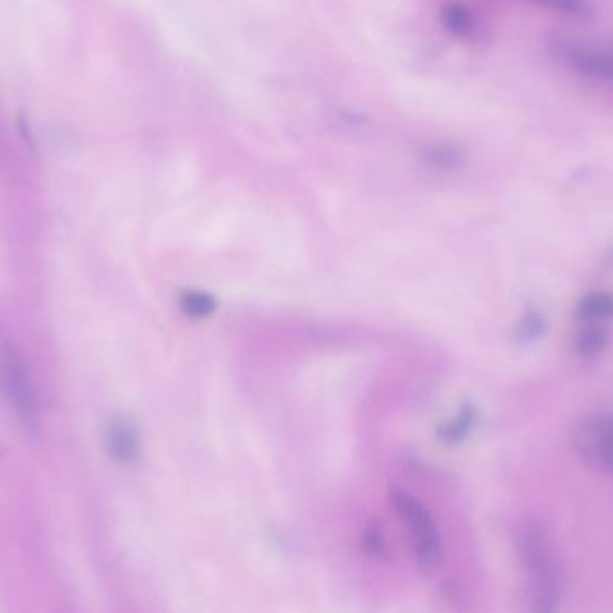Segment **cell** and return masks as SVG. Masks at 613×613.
Instances as JSON below:
<instances>
[{
  "mask_svg": "<svg viewBox=\"0 0 613 613\" xmlns=\"http://www.w3.org/2000/svg\"><path fill=\"white\" fill-rule=\"evenodd\" d=\"M522 558L531 576L536 613H554L560 599V578L551 540L540 526H529L520 540Z\"/></svg>",
  "mask_w": 613,
  "mask_h": 613,
  "instance_id": "obj_1",
  "label": "cell"
},
{
  "mask_svg": "<svg viewBox=\"0 0 613 613\" xmlns=\"http://www.w3.org/2000/svg\"><path fill=\"white\" fill-rule=\"evenodd\" d=\"M178 305H180V311L190 320H205L217 311L219 303H217L216 296L208 291L189 289L180 294Z\"/></svg>",
  "mask_w": 613,
  "mask_h": 613,
  "instance_id": "obj_8",
  "label": "cell"
},
{
  "mask_svg": "<svg viewBox=\"0 0 613 613\" xmlns=\"http://www.w3.org/2000/svg\"><path fill=\"white\" fill-rule=\"evenodd\" d=\"M533 2L545 8L554 9V11H562L567 15H576V17L587 13V6L583 0H533Z\"/></svg>",
  "mask_w": 613,
  "mask_h": 613,
  "instance_id": "obj_13",
  "label": "cell"
},
{
  "mask_svg": "<svg viewBox=\"0 0 613 613\" xmlns=\"http://www.w3.org/2000/svg\"><path fill=\"white\" fill-rule=\"evenodd\" d=\"M106 447L117 463L130 465L139 456V431L128 416H115L106 429Z\"/></svg>",
  "mask_w": 613,
  "mask_h": 613,
  "instance_id": "obj_6",
  "label": "cell"
},
{
  "mask_svg": "<svg viewBox=\"0 0 613 613\" xmlns=\"http://www.w3.org/2000/svg\"><path fill=\"white\" fill-rule=\"evenodd\" d=\"M578 318L590 323L613 318V294L594 293L585 296L578 305Z\"/></svg>",
  "mask_w": 613,
  "mask_h": 613,
  "instance_id": "obj_9",
  "label": "cell"
},
{
  "mask_svg": "<svg viewBox=\"0 0 613 613\" xmlns=\"http://www.w3.org/2000/svg\"><path fill=\"white\" fill-rule=\"evenodd\" d=\"M562 58L583 76L613 83V51L569 44L563 45Z\"/></svg>",
  "mask_w": 613,
  "mask_h": 613,
  "instance_id": "obj_5",
  "label": "cell"
},
{
  "mask_svg": "<svg viewBox=\"0 0 613 613\" xmlns=\"http://www.w3.org/2000/svg\"><path fill=\"white\" fill-rule=\"evenodd\" d=\"M364 545L375 556H380V554L384 553V542H382V536H380L379 531H368L366 536H364Z\"/></svg>",
  "mask_w": 613,
  "mask_h": 613,
  "instance_id": "obj_14",
  "label": "cell"
},
{
  "mask_svg": "<svg viewBox=\"0 0 613 613\" xmlns=\"http://www.w3.org/2000/svg\"><path fill=\"white\" fill-rule=\"evenodd\" d=\"M574 441L588 463L603 468L613 477V415L588 418L579 425Z\"/></svg>",
  "mask_w": 613,
  "mask_h": 613,
  "instance_id": "obj_4",
  "label": "cell"
},
{
  "mask_svg": "<svg viewBox=\"0 0 613 613\" xmlns=\"http://www.w3.org/2000/svg\"><path fill=\"white\" fill-rule=\"evenodd\" d=\"M545 321L538 312L529 311L520 318L519 325H517V337L524 343H531L536 341L538 337L544 336Z\"/></svg>",
  "mask_w": 613,
  "mask_h": 613,
  "instance_id": "obj_11",
  "label": "cell"
},
{
  "mask_svg": "<svg viewBox=\"0 0 613 613\" xmlns=\"http://www.w3.org/2000/svg\"><path fill=\"white\" fill-rule=\"evenodd\" d=\"M606 332L599 329L596 325H588L585 329L579 330L576 337V352L581 359L592 361L597 355L605 350Z\"/></svg>",
  "mask_w": 613,
  "mask_h": 613,
  "instance_id": "obj_10",
  "label": "cell"
},
{
  "mask_svg": "<svg viewBox=\"0 0 613 613\" xmlns=\"http://www.w3.org/2000/svg\"><path fill=\"white\" fill-rule=\"evenodd\" d=\"M391 504L398 517L413 536L416 560L424 570L438 569L441 562V542L436 524L424 504L406 492L391 493Z\"/></svg>",
  "mask_w": 613,
  "mask_h": 613,
  "instance_id": "obj_3",
  "label": "cell"
},
{
  "mask_svg": "<svg viewBox=\"0 0 613 613\" xmlns=\"http://www.w3.org/2000/svg\"><path fill=\"white\" fill-rule=\"evenodd\" d=\"M0 395L24 432L36 434L40 427V409L35 386L22 357L8 343H0Z\"/></svg>",
  "mask_w": 613,
  "mask_h": 613,
  "instance_id": "obj_2",
  "label": "cell"
},
{
  "mask_svg": "<svg viewBox=\"0 0 613 613\" xmlns=\"http://www.w3.org/2000/svg\"><path fill=\"white\" fill-rule=\"evenodd\" d=\"M427 162L432 167H438V169H452L461 162V155H459L456 149H450V147H438V149H432L429 156H427Z\"/></svg>",
  "mask_w": 613,
  "mask_h": 613,
  "instance_id": "obj_12",
  "label": "cell"
},
{
  "mask_svg": "<svg viewBox=\"0 0 613 613\" xmlns=\"http://www.w3.org/2000/svg\"><path fill=\"white\" fill-rule=\"evenodd\" d=\"M475 418H477L475 407L472 404H465L454 418H450L445 424L440 425L438 438L449 447L463 443L467 440L470 431L474 429Z\"/></svg>",
  "mask_w": 613,
  "mask_h": 613,
  "instance_id": "obj_7",
  "label": "cell"
}]
</instances>
